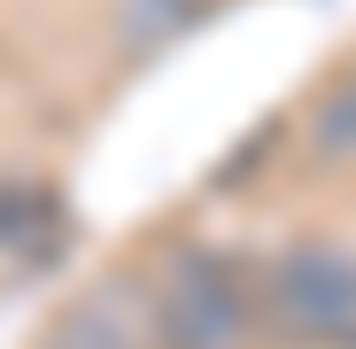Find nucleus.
<instances>
[{
	"mask_svg": "<svg viewBox=\"0 0 356 349\" xmlns=\"http://www.w3.org/2000/svg\"><path fill=\"white\" fill-rule=\"evenodd\" d=\"M47 233H54V194H39V187L0 194V241L8 249H47Z\"/></svg>",
	"mask_w": 356,
	"mask_h": 349,
	"instance_id": "nucleus-4",
	"label": "nucleus"
},
{
	"mask_svg": "<svg viewBox=\"0 0 356 349\" xmlns=\"http://www.w3.org/2000/svg\"><path fill=\"white\" fill-rule=\"evenodd\" d=\"M186 16H194V0H124V8H116V39L140 54V47H163Z\"/></svg>",
	"mask_w": 356,
	"mask_h": 349,
	"instance_id": "nucleus-5",
	"label": "nucleus"
},
{
	"mask_svg": "<svg viewBox=\"0 0 356 349\" xmlns=\"http://www.w3.org/2000/svg\"><path fill=\"white\" fill-rule=\"evenodd\" d=\"M155 311H163L170 349H241L248 326H256V295H248L241 264L217 256V249H186L178 256Z\"/></svg>",
	"mask_w": 356,
	"mask_h": 349,
	"instance_id": "nucleus-2",
	"label": "nucleus"
},
{
	"mask_svg": "<svg viewBox=\"0 0 356 349\" xmlns=\"http://www.w3.org/2000/svg\"><path fill=\"white\" fill-rule=\"evenodd\" d=\"M310 148H318L325 163H356V78H341V86L318 93V109H310Z\"/></svg>",
	"mask_w": 356,
	"mask_h": 349,
	"instance_id": "nucleus-3",
	"label": "nucleus"
},
{
	"mask_svg": "<svg viewBox=\"0 0 356 349\" xmlns=\"http://www.w3.org/2000/svg\"><path fill=\"white\" fill-rule=\"evenodd\" d=\"M264 311L294 341H356V256L333 241H294L264 272Z\"/></svg>",
	"mask_w": 356,
	"mask_h": 349,
	"instance_id": "nucleus-1",
	"label": "nucleus"
}]
</instances>
